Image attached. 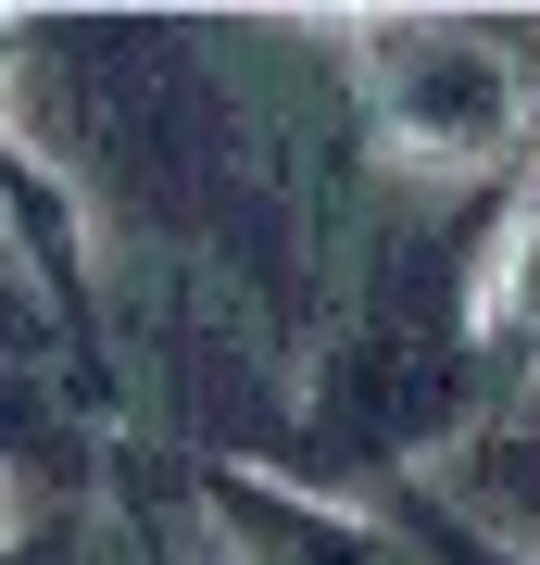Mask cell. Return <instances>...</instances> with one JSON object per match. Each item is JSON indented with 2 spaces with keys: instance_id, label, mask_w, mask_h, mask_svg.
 <instances>
[{
  "instance_id": "3957f363",
  "label": "cell",
  "mask_w": 540,
  "mask_h": 565,
  "mask_svg": "<svg viewBox=\"0 0 540 565\" xmlns=\"http://www.w3.org/2000/svg\"><path fill=\"white\" fill-rule=\"evenodd\" d=\"M201 515H214L226 565H415V541L301 478H264V465H214L201 478Z\"/></svg>"
},
{
  "instance_id": "277c9868",
  "label": "cell",
  "mask_w": 540,
  "mask_h": 565,
  "mask_svg": "<svg viewBox=\"0 0 540 565\" xmlns=\"http://www.w3.org/2000/svg\"><path fill=\"white\" fill-rule=\"evenodd\" d=\"M465 340H478L490 377H516L540 403V151L465 239Z\"/></svg>"
},
{
  "instance_id": "7a4b0ae2",
  "label": "cell",
  "mask_w": 540,
  "mask_h": 565,
  "mask_svg": "<svg viewBox=\"0 0 540 565\" xmlns=\"http://www.w3.org/2000/svg\"><path fill=\"white\" fill-rule=\"evenodd\" d=\"M465 377H478L465 277H453V315L441 302L364 315V340L327 364V390H315V452L352 465V478H402L415 452H441L453 427H465Z\"/></svg>"
},
{
  "instance_id": "6da1fadb",
  "label": "cell",
  "mask_w": 540,
  "mask_h": 565,
  "mask_svg": "<svg viewBox=\"0 0 540 565\" xmlns=\"http://www.w3.org/2000/svg\"><path fill=\"white\" fill-rule=\"evenodd\" d=\"M340 51H352V88H364V126H378V151L402 177H441V189L528 177L540 126H528V76L502 63V39L427 25V13H378Z\"/></svg>"
},
{
  "instance_id": "52a82bcc",
  "label": "cell",
  "mask_w": 540,
  "mask_h": 565,
  "mask_svg": "<svg viewBox=\"0 0 540 565\" xmlns=\"http://www.w3.org/2000/svg\"><path fill=\"white\" fill-rule=\"evenodd\" d=\"M402 541H415V565H540L528 541L478 527L465 503H441V490H402Z\"/></svg>"
},
{
  "instance_id": "8992f818",
  "label": "cell",
  "mask_w": 540,
  "mask_h": 565,
  "mask_svg": "<svg viewBox=\"0 0 540 565\" xmlns=\"http://www.w3.org/2000/svg\"><path fill=\"white\" fill-rule=\"evenodd\" d=\"M465 515L540 553V427H502V440L465 452Z\"/></svg>"
},
{
  "instance_id": "5b68a950",
  "label": "cell",
  "mask_w": 540,
  "mask_h": 565,
  "mask_svg": "<svg viewBox=\"0 0 540 565\" xmlns=\"http://www.w3.org/2000/svg\"><path fill=\"white\" fill-rule=\"evenodd\" d=\"M13 226H25L39 289L88 327V226H76V189L51 177V139H39V126H13Z\"/></svg>"
}]
</instances>
